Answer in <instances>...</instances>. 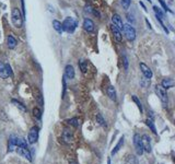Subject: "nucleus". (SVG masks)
Instances as JSON below:
<instances>
[{
    "instance_id": "nucleus-33",
    "label": "nucleus",
    "mask_w": 175,
    "mask_h": 164,
    "mask_svg": "<svg viewBox=\"0 0 175 164\" xmlns=\"http://www.w3.org/2000/svg\"><path fill=\"white\" fill-rule=\"evenodd\" d=\"M159 2L161 3V5H162L163 10H164V11H169V12H170V13H173V11L169 9V7H167V5H166V3H165L164 1H163V0H159Z\"/></svg>"
},
{
    "instance_id": "nucleus-27",
    "label": "nucleus",
    "mask_w": 175,
    "mask_h": 164,
    "mask_svg": "<svg viewBox=\"0 0 175 164\" xmlns=\"http://www.w3.org/2000/svg\"><path fill=\"white\" fill-rule=\"evenodd\" d=\"M33 116L37 119H41L42 118V111L38 108V107H35L33 108Z\"/></svg>"
},
{
    "instance_id": "nucleus-6",
    "label": "nucleus",
    "mask_w": 175,
    "mask_h": 164,
    "mask_svg": "<svg viewBox=\"0 0 175 164\" xmlns=\"http://www.w3.org/2000/svg\"><path fill=\"white\" fill-rule=\"evenodd\" d=\"M27 140H29V143H31V144H33V143H35L38 140V128H31V130L29 131V135H27Z\"/></svg>"
},
{
    "instance_id": "nucleus-42",
    "label": "nucleus",
    "mask_w": 175,
    "mask_h": 164,
    "mask_svg": "<svg viewBox=\"0 0 175 164\" xmlns=\"http://www.w3.org/2000/svg\"><path fill=\"white\" fill-rule=\"evenodd\" d=\"M69 164H78V162H77V161H70V162H69Z\"/></svg>"
},
{
    "instance_id": "nucleus-29",
    "label": "nucleus",
    "mask_w": 175,
    "mask_h": 164,
    "mask_svg": "<svg viewBox=\"0 0 175 164\" xmlns=\"http://www.w3.org/2000/svg\"><path fill=\"white\" fill-rule=\"evenodd\" d=\"M153 10H154V12H155V16H160L161 19H165V18H164V13H163L162 11L160 10V9L158 8L157 5H153Z\"/></svg>"
},
{
    "instance_id": "nucleus-21",
    "label": "nucleus",
    "mask_w": 175,
    "mask_h": 164,
    "mask_svg": "<svg viewBox=\"0 0 175 164\" xmlns=\"http://www.w3.org/2000/svg\"><path fill=\"white\" fill-rule=\"evenodd\" d=\"M53 27L56 30L59 34L63 33V26H61V22H59L58 20H53Z\"/></svg>"
},
{
    "instance_id": "nucleus-16",
    "label": "nucleus",
    "mask_w": 175,
    "mask_h": 164,
    "mask_svg": "<svg viewBox=\"0 0 175 164\" xmlns=\"http://www.w3.org/2000/svg\"><path fill=\"white\" fill-rule=\"evenodd\" d=\"M111 29H112V32H113V34H114V37H115L116 41H117V42H122V39H123V35H122V33H120L119 30L116 29L113 24H112V26H111Z\"/></svg>"
},
{
    "instance_id": "nucleus-38",
    "label": "nucleus",
    "mask_w": 175,
    "mask_h": 164,
    "mask_svg": "<svg viewBox=\"0 0 175 164\" xmlns=\"http://www.w3.org/2000/svg\"><path fill=\"white\" fill-rule=\"evenodd\" d=\"M93 8H91L90 5H86V12H89V13H93Z\"/></svg>"
},
{
    "instance_id": "nucleus-23",
    "label": "nucleus",
    "mask_w": 175,
    "mask_h": 164,
    "mask_svg": "<svg viewBox=\"0 0 175 164\" xmlns=\"http://www.w3.org/2000/svg\"><path fill=\"white\" fill-rule=\"evenodd\" d=\"M78 65H79V68H80V70H81V72L82 73H86V70H88V65H86V60L80 59V60H79Z\"/></svg>"
},
{
    "instance_id": "nucleus-34",
    "label": "nucleus",
    "mask_w": 175,
    "mask_h": 164,
    "mask_svg": "<svg viewBox=\"0 0 175 164\" xmlns=\"http://www.w3.org/2000/svg\"><path fill=\"white\" fill-rule=\"evenodd\" d=\"M37 102L39 103V105H41V106H43L44 102H43V97H42V94H41V93H38V95H37Z\"/></svg>"
},
{
    "instance_id": "nucleus-37",
    "label": "nucleus",
    "mask_w": 175,
    "mask_h": 164,
    "mask_svg": "<svg viewBox=\"0 0 175 164\" xmlns=\"http://www.w3.org/2000/svg\"><path fill=\"white\" fill-rule=\"evenodd\" d=\"M21 5H22V16L23 19L25 18V8H24V0H21Z\"/></svg>"
},
{
    "instance_id": "nucleus-24",
    "label": "nucleus",
    "mask_w": 175,
    "mask_h": 164,
    "mask_svg": "<svg viewBox=\"0 0 175 164\" xmlns=\"http://www.w3.org/2000/svg\"><path fill=\"white\" fill-rule=\"evenodd\" d=\"M11 102H12L13 104L16 105V106L18 107L19 109H21L22 112H26V106L23 104V103H21V102L18 101V100H12Z\"/></svg>"
},
{
    "instance_id": "nucleus-28",
    "label": "nucleus",
    "mask_w": 175,
    "mask_h": 164,
    "mask_svg": "<svg viewBox=\"0 0 175 164\" xmlns=\"http://www.w3.org/2000/svg\"><path fill=\"white\" fill-rule=\"evenodd\" d=\"M67 122H68L69 125L70 126H73V127H79V120H78V118H71V119H68L67 120Z\"/></svg>"
},
{
    "instance_id": "nucleus-36",
    "label": "nucleus",
    "mask_w": 175,
    "mask_h": 164,
    "mask_svg": "<svg viewBox=\"0 0 175 164\" xmlns=\"http://www.w3.org/2000/svg\"><path fill=\"white\" fill-rule=\"evenodd\" d=\"M124 68H125L126 70L128 69V59H127L126 56H124Z\"/></svg>"
},
{
    "instance_id": "nucleus-32",
    "label": "nucleus",
    "mask_w": 175,
    "mask_h": 164,
    "mask_svg": "<svg viewBox=\"0 0 175 164\" xmlns=\"http://www.w3.org/2000/svg\"><path fill=\"white\" fill-rule=\"evenodd\" d=\"M120 2H122V5H123V8L125 9V10H128L131 0H120Z\"/></svg>"
},
{
    "instance_id": "nucleus-40",
    "label": "nucleus",
    "mask_w": 175,
    "mask_h": 164,
    "mask_svg": "<svg viewBox=\"0 0 175 164\" xmlns=\"http://www.w3.org/2000/svg\"><path fill=\"white\" fill-rule=\"evenodd\" d=\"M146 23L148 24V27H149V29H152V27H151V24H150V22L148 21V19H146Z\"/></svg>"
},
{
    "instance_id": "nucleus-19",
    "label": "nucleus",
    "mask_w": 175,
    "mask_h": 164,
    "mask_svg": "<svg viewBox=\"0 0 175 164\" xmlns=\"http://www.w3.org/2000/svg\"><path fill=\"white\" fill-rule=\"evenodd\" d=\"M106 93L107 95H108V97H110L111 100H113V101H116V90L115 88L113 86H110L108 88H107L106 90Z\"/></svg>"
},
{
    "instance_id": "nucleus-41",
    "label": "nucleus",
    "mask_w": 175,
    "mask_h": 164,
    "mask_svg": "<svg viewBox=\"0 0 175 164\" xmlns=\"http://www.w3.org/2000/svg\"><path fill=\"white\" fill-rule=\"evenodd\" d=\"M139 3H140V5H141V7H142V8L144 9V11H147V9H146V5H144V2H141V1H140V2H139Z\"/></svg>"
},
{
    "instance_id": "nucleus-2",
    "label": "nucleus",
    "mask_w": 175,
    "mask_h": 164,
    "mask_svg": "<svg viewBox=\"0 0 175 164\" xmlns=\"http://www.w3.org/2000/svg\"><path fill=\"white\" fill-rule=\"evenodd\" d=\"M63 26V31L68 32V33H73V31L77 27V22L72 18H66L65 21L61 23Z\"/></svg>"
},
{
    "instance_id": "nucleus-20",
    "label": "nucleus",
    "mask_w": 175,
    "mask_h": 164,
    "mask_svg": "<svg viewBox=\"0 0 175 164\" xmlns=\"http://www.w3.org/2000/svg\"><path fill=\"white\" fill-rule=\"evenodd\" d=\"M16 147H22V148H27V143L26 140L21 137H16Z\"/></svg>"
},
{
    "instance_id": "nucleus-5",
    "label": "nucleus",
    "mask_w": 175,
    "mask_h": 164,
    "mask_svg": "<svg viewBox=\"0 0 175 164\" xmlns=\"http://www.w3.org/2000/svg\"><path fill=\"white\" fill-rule=\"evenodd\" d=\"M155 93L159 97V99L161 100L163 104H166L167 103V94H166V91H165V89L163 88L162 86H155Z\"/></svg>"
},
{
    "instance_id": "nucleus-9",
    "label": "nucleus",
    "mask_w": 175,
    "mask_h": 164,
    "mask_svg": "<svg viewBox=\"0 0 175 164\" xmlns=\"http://www.w3.org/2000/svg\"><path fill=\"white\" fill-rule=\"evenodd\" d=\"M112 23H113V25L115 26L116 29L119 30V31H122V30H123V27H124L123 20H122V18L118 16L117 13L113 14V16H112Z\"/></svg>"
},
{
    "instance_id": "nucleus-26",
    "label": "nucleus",
    "mask_w": 175,
    "mask_h": 164,
    "mask_svg": "<svg viewBox=\"0 0 175 164\" xmlns=\"http://www.w3.org/2000/svg\"><path fill=\"white\" fill-rule=\"evenodd\" d=\"M146 124H147V126L151 129V131L153 133H157V129H155V126H154V124H153V122H152V119H150V118H148V119L146 120Z\"/></svg>"
},
{
    "instance_id": "nucleus-11",
    "label": "nucleus",
    "mask_w": 175,
    "mask_h": 164,
    "mask_svg": "<svg viewBox=\"0 0 175 164\" xmlns=\"http://www.w3.org/2000/svg\"><path fill=\"white\" fill-rule=\"evenodd\" d=\"M61 139L64 140V142L66 143H71L73 141V133H71L68 129H65L63 131V136H61Z\"/></svg>"
},
{
    "instance_id": "nucleus-8",
    "label": "nucleus",
    "mask_w": 175,
    "mask_h": 164,
    "mask_svg": "<svg viewBox=\"0 0 175 164\" xmlns=\"http://www.w3.org/2000/svg\"><path fill=\"white\" fill-rule=\"evenodd\" d=\"M141 142H142V147H144V151L150 153L152 151V148H151V139H150L149 136L147 135L142 136L141 137Z\"/></svg>"
},
{
    "instance_id": "nucleus-4",
    "label": "nucleus",
    "mask_w": 175,
    "mask_h": 164,
    "mask_svg": "<svg viewBox=\"0 0 175 164\" xmlns=\"http://www.w3.org/2000/svg\"><path fill=\"white\" fill-rule=\"evenodd\" d=\"M133 144H135V148H136V151L139 155H142L144 153V147H142V142H141V137L138 133H135L133 136Z\"/></svg>"
},
{
    "instance_id": "nucleus-18",
    "label": "nucleus",
    "mask_w": 175,
    "mask_h": 164,
    "mask_svg": "<svg viewBox=\"0 0 175 164\" xmlns=\"http://www.w3.org/2000/svg\"><path fill=\"white\" fill-rule=\"evenodd\" d=\"M161 86H162L164 89H171L174 86V80L171 78H165V79H163Z\"/></svg>"
},
{
    "instance_id": "nucleus-1",
    "label": "nucleus",
    "mask_w": 175,
    "mask_h": 164,
    "mask_svg": "<svg viewBox=\"0 0 175 164\" xmlns=\"http://www.w3.org/2000/svg\"><path fill=\"white\" fill-rule=\"evenodd\" d=\"M11 21H12L13 25L16 27H22L23 26V22H24V19L22 16V13L21 11L19 10L18 8H13L12 9V12H11Z\"/></svg>"
},
{
    "instance_id": "nucleus-13",
    "label": "nucleus",
    "mask_w": 175,
    "mask_h": 164,
    "mask_svg": "<svg viewBox=\"0 0 175 164\" xmlns=\"http://www.w3.org/2000/svg\"><path fill=\"white\" fill-rule=\"evenodd\" d=\"M0 77L2 79L9 78V73H8V65L3 63H0Z\"/></svg>"
},
{
    "instance_id": "nucleus-31",
    "label": "nucleus",
    "mask_w": 175,
    "mask_h": 164,
    "mask_svg": "<svg viewBox=\"0 0 175 164\" xmlns=\"http://www.w3.org/2000/svg\"><path fill=\"white\" fill-rule=\"evenodd\" d=\"M133 101L137 104V106H138V108H139V111H140V113H142V111H144V109H142V105H141L140 101H139L138 97H137L136 95H133Z\"/></svg>"
},
{
    "instance_id": "nucleus-39",
    "label": "nucleus",
    "mask_w": 175,
    "mask_h": 164,
    "mask_svg": "<svg viewBox=\"0 0 175 164\" xmlns=\"http://www.w3.org/2000/svg\"><path fill=\"white\" fill-rule=\"evenodd\" d=\"M127 16H128V21H131L133 23L135 22V20L133 19V16H131V14H127Z\"/></svg>"
},
{
    "instance_id": "nucleus-17",
    "label": "nucleus",
    "mask_w": 175,
    "mask_h": 164,
    "mask_svg": "<svg viewBox=\"0 0 175 164\" xmlns=\"http://www.w3.org/2000/svg\"><path fill=\"white\" fill-rule=\"evenodd\" d=\"M16 44H18V42H16V39L14 38L12 35H9V36L7 37V45H8V47L10 48V49L16 48Z\"/></svg>"
},
{
    "instance_id": "nucleus-14",
    "label": "nucleus",
    "mask_w": 175,
    "mask_h": 164,
    "mask_svg": "<svg viewBox=\"0 0 175 164\" xmlns=\"http://www.w3.org/2000/svg\"><path fill=\"white\" fill-rule=\"evenodd\" d=\"M65 77L68 79L75 78V69L71 65H67L65 68Z\"/></svg>"
},
{
    "instance_id": "nucleus-25",
    "label": "nucleus",
    "mask_w": 175,
    "mask_h": 164,
    "mask_svg": "<svg viewBox=\"0 0 175 164\" xmlns=\"http://www.w3.org/2000/svg\"><path fill=\"white\" fill-rule=\"evenodd\" d=\"M140 86H142V88H149L150 86V79L146 78V77H142V78L140 79Z\"/></svg>"
},
{
    "instance_id": "nucleus-7",
    "label": "nucleus",
    "mask_w": 175,
    "mask_h": 164,
    "mask_svg": "<svg viewBox=\"0 0 175 164\" xmlns=\"http://www.w3.org/2000/svg\"><path fill=\"white\" fill-rule=\"evenodd\" d=\"M16 151L18 152V154H20L21 156H23L24 159H26L27 161L32 162V154L30 152L29 148H22V147H16Z\"/></svg>"
},
{
    "instance_id": "nucleus-15",
    "label": "nucleus",
    "mask_w": 175,
    "mask_h": 164,
    "mask_svg": "<svg viewBox=\"0 0 175 164\" xmlns=\"http://www.w3.org/2000/svg\"><path fill=\"white\" fill-rule=\"evenodd\" d=\"M16 136L14 135H11L10 138H9L8 141V152H12L16 150Z\"/></svg>"
},
{
    "instance_id": "nucleus-35",
    "label": "nucleus",
    "mask_w": 175,
    "mask_h": 164,
    "mask_svg": "<svg viewBox=\"0 0 175 164\" xmlns=\"http://www.w3.org/2000/svg\"><path fill=\"white\" fill-rule=\"evenodd\" d=\"M128 164H136V159L133 155L128 156Z\"/></svg>"
},
{
    "instance_id": "nucleus-43",
    "label": "nucleus",
    "mask_w": 175,
    "mask_h": 164,
    "mask_svg": "<svg viewBox=\"0 0 175 164\" xmlns=\"http://www.w3.org/2000/svg\"><path fill=\"white\" fill-rule=\"evenodd\" d=\"M148 1H149V2H151V0H148Z\"/></svg>"
},
{
    "instance_id": "nucleus-12",
    "label": "nucleus",
    "mask_w": 175,
    "mask_h": 164,
    "mask_svg": "<svg viewBox=\"0 0 175 164\" xmlns=\"http://www.w3.org/2000/svg\"><path fill=\"white\" fill-rule=\"evenodd\" d=\"M140 69H141V71H142V75H144L146 78H148V79H151L152 78V71H151V69H150V68L148 67L146 64L140 63Z\"/></svg>"
},
{
    "instance_id": "nucleus-30",
    "label": "nucleus",
    "mask_w": 175,
    "mask_h": 164,
    "mask_svg": "<svg viewBox=\"0 0 175 164\" xmlns=\"http://www.w3.org/2000/svg\"><path fill=\"white\" fill-rule=\"evenodd\" d=\"M97 122H99V125L103 126V127H106V122H105L104 118H103L100 114L97 115Z\"/></svg>"
},
{
    "instance_id": "nucleus-22",
    "label": "nucleus",
    "mask_w": 175,
    "mask_h": 164,
    "mask_svg": "<svg viewBox=\"0 0 175 164\" xmlns=\"http://www.w3.org/2000/svg\"><path fill=\"white\" fill-rule=\"evenodd\" d=\"M123 144H124V137H122V138L119 139V142H118L117 144H116L115 148L112 150V153H111V154H112V155H115V154L120 150V148L123 147Z\"/></svg>"
},
{
    "instance_id": "nucleus-3",
    "label": "nucleus",
    "mask_w": 175,
    "mask_h": 164,
    "mask_svg": "<svg viewBox=\"0 0 175 164\" xmlns=\"http://www.w3.org/2000/svg\"><path fill=\"white\" fill-rule=\"evenodd\" d=\"M123 31L124 33H125L127 39H129V41H135V38H136V31H135V29H133L130 24H124Z\"/></svg>"
},
{
    "instance_id": "nucleus-10",
    "label": "nucleus",
    "mask_w": 175,
    "mask_h": 164,
    "mask_svg": "<svg viewBox=\"0 0 175 164\" xmlns=\"http://www.w3.org/2000/svg\"><path fill=\"white\" fill-rule=\"evenodd\" d=\"M82 26H83V29L86 30V32H93L94 29H95V25H94V22L92 21L91 19H84L83 21V24H82Z\"/></svg>"
}]
</instances>
